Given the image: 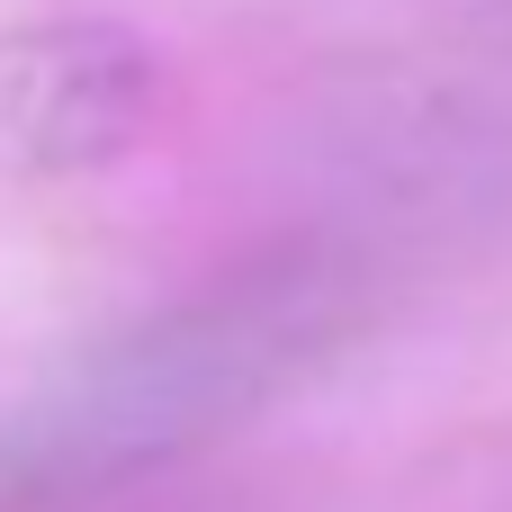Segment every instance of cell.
Segmentation results:
<instances>
[{
  "instance_id": "obj_1",
  "label": "cell",
  "mask_w": 512,
  "mask_h": 512,
  "mask_svg": "<svg viewBox=\"0 0 512 512\" xmlns=\"http://www.w3.org/2000/svg\"><path fill=\"white\" fill-rule=\"evenodd\" d=\"M378 315V270L351 243H270L153 315L81 342L18 405H0V512H99L108 495L216 450L306 378H324Z\"/></svg>"
},
{
  "instance_id": "obj_2",
  "label": "cell",
  "mask_w": 512,
  "mask_h": 512,
  "mask_svg": "<svg viewBox=\"0 0 512 512\" xmlns=\"http://www.w3.org/2000/svg\"><path fill=\"white\" fill-rule=\"evenodd\" d=\"M162 99V54L117 18H27L0 36V180H90L108 171Z\"/></svg>"
}]
</instances>
